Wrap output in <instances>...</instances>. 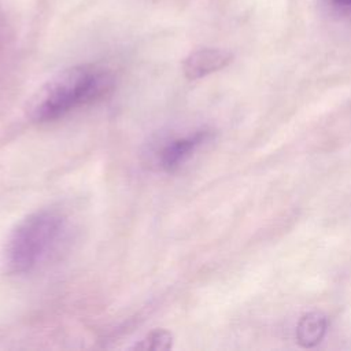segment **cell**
<instances>
[{"mask_svg": "<svg viewBox=\"0 0 351 351\" xmlns=\"http://www.w3.org/2000/svg\"><path fill=\"white\" fill-rule=\"evenodd\" d=\"M330 1L335 4H339V5H350L351 4V0H330Z\"/></svg>", "mask_w": 351, "mask_h": 351, "instance_id": "7", "label": "cell"}, {"mask_svg": "<svg viewBox=\"0 0 351 351\" xmlns=\"http://www.w3.org/2000/svg\"><path fill=\"white\" fill-rule=\"evenodd\" d=\"M114 89L108 70L93 64L66 67L49 77L27 100L26 114L44 123L62 118L71 110L104 99Z\"/></svg>", "mask_w": 351, "mask_h": 351, "instance_id": "1", "label": "cell"}, {"mask_svg": "<svg viewBox=\"0 0 351 351\" xmlns=\"http://www.w3.org/2000/svg\"><path fill=\"white\" fill-rule=\"evenodd\" d=\"M210 137L206 130L170 140L158 154V163L166 171L177 170Z\"/></svg>", "mask_w": 351, "mask_h": 351, "instance_id": "4", "label": "cell"}, {"mask_svg": "<svg viewBox=\"0 0 351 351\" xmlns=\"http://www.w3.org/2000/svg\"><path fill=\"white\" fill-rule=\"evenodd\" d=\"M328 321L321 313L304 314L296 326V340L302 347L310 348L317 346L326 333Z\"/></svg>", "mask_w": 351, "mask_h": 351, "instance_id": "5", "label": "cell"}, {"mask_svg": "<svg viewBox=\"0 0 351 351\" xmlns=\"http://www.w3.org/2000/svg\"><path fill=\"white\" fill-rule=\"evenodd\" d=\"M67 219L56 208H38L23 217L10 232L3 261L10 274L37 269L60 244Z\"/></svg>", "mask_w": 351, "mask_h": 351, "instance_id": "2", "label": "cell"}, {"mask_svg": "<svg viewBox=\"0 0 351 351\" xmlns=\"http://www.w3.org/2000/svg\"><path fill=\"white\" fill-rule=\"evenodd\" d=\"M174 346V335L165 328H155L138 339L130 348L138 351H167Z\"/></svg>", "mask_w": 351, "mask_h": 351, "instance_id": "6", "label": "cell"}, {"mask_svg": "<svg viewBox=\"0 0 351 351\" xmlns=\"http://www.w3.org/2000/svg\"><path fill=\"white\" fill-rule=\"evenodd\" d=\"M233 60V53L223 48H199L182 60V73L188 80H200L225 69Z\"/></svg>", "mask_w": 351, "mask_h": 351, "instance_id": "3", "label": "cell"}]
</instances>
